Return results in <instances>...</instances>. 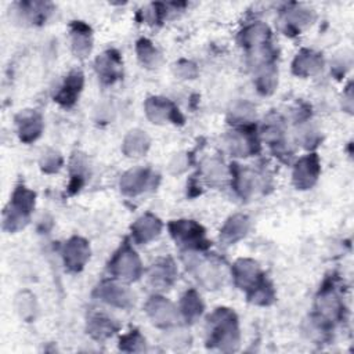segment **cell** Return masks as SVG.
<instances>
[{
	"instance_id": "52a82bcc",
	"label": "cell",
	"mask_w": 354,
	"mask_h": 354,
	"mask_svg": "<svg viewBox=\"0 0 354 354\" xmlns=\"http://www.w3.org/2000/svg\"><path fill=\"white\" fill-rule=\"evenodd\" d=\"M94 296L119 308H130L134 304L133 292L116 281H104L94 289Z\"/></svg>"
},
{
	"instance_id": "ffe728a7",
	"label": "cell",
	"mask_w": 354,
	"mask_h": 354,
	"mask_svg": "<svg viewBox=\"0 0 354 354\" xmlns=\"http://www.w3.org/2000/svg\"><path fill=\"white\" fill-rule=\"evenodd\" d=\"M160 231H162L160 220L151 213H147L138 217L131 225L133 241L140 245L153 241L160 234Z\"/></svg>"
},
{
	"instance_id": "d6986e66",
	"label": "cell",
	"mask_w": 354,
	"mask_h": 354,
	"mask_svg": "<svg viewBox=\"0 0 354 354\" xmlns=\"http://www.w3.org/2000/svg\"><path fill=\"white\" fill-rule=\"evenodd\" d=\"M84 76L80 71H72L66 75L62 86L59 87L58 93L54 95V101H57L61 106L69 108L72 106L76 100L79 98V94L83 88Z\"/></svg>"
},
{
	"instance_id": "5b68a950",
	"label": "cell",
	"mask_w": 354,
	"mask_h": 354,
	"mask_svg": "<svg viewBox=\"0 0 354 354\" xmlns=\"http://www.w3.org/2000/svg\"><path fill=\"white\" fill-rule=\"evenodd\" d=\"M317 319L322 322L325 326L332 321H336L343 314V301L340 295L333 286V282L329 285H324L317 296L315 301Z\"/></svg>"
},
{
	"instance_id": "44dd1931",
	"label": "cell",
	"mask_w": 354,
	"mask_h": 354,
	"mask_svg": "<svg viewBox=\"0 0 354 354\" xmlns=\"http://www.w3.org/2000/svg\"><path fill=\"white\" fill-rule=\"evenodd\" d=\"M177 277V270L170 259H162L152 264L148 271V281L156 289H167L173 285Z\"/></svg>"
},
{
	"instance_id": "4316f807",
	"label": "cell",
	"mask_w": 354,
	"mask_h": 354,
	"mask_svg": "<svg viewBox=\"0 0 354 354\" xmlns=\"http://www.w3.org/2000/svg\"><path fill=\"white\" fill-rule=\"evenodd\" d=\"M180 308H181V313H183L184 318L188 322H194L202 315L205 304H203L199 293L195 289H189L181 297Z\"/></svg>"
},
{
	"instance_id": "cb8c5ba5",
	"label": "cell",
	"mask_w": 354,
	"mask_h": 354,
	"mask_svg": "<svg viewBox=\"0 0 354 354\" xmlns=\"http://www.w3.org/2000/svg\"><path fill=\"white\" fill-rule=\"evenodd\" d=\"M314 18H315L314 11L306 7H296V8L288 10L282 19L286 35L300 33L304 28L313 24Z\"/></svg>"
},
{
	"instance_id": "30bf717a",
	"label": "cell",
	"mask_w": 354,
	"mask_h": 354,
	"mask_svg": "<svg viewBox=\"0 0 354 354\" xmlns=\"http://www.w3.org/2000/svg\"><path fill=\"white\" fill-rule=\"evenodd\" d=\"M145 313L151 321L160 328H170L178 319L177 308L163 296H152L145 304Z\"/></svg>"
},
{
	"instance_id": "836d02e7",
	"label": "cell",
	"mask_w": 354,
	"mask_h": 354,
	"mask_svg": "<svg viewBox=\"0 0 354 354\" xmlns=\"http://www.w3.org/2000/svg\"><path fill=\"white\" fill-rule=\"evenodd\" d=\"M62 166V156L57 151H47L40 159V167L44 173H55Z\"/></svg>"
},
{
	"instance_id": "e0dca14e",
	"label": "cell",
	"mask_w": 354,
	"mask_h": 354,
	"mask_svg": "<svg viewBox=\"0 0 354 354\" xmlns=\"http://www.w3.org/2000/svg\"><path fill=\"white\" fill-rule=\"evenodd\" d=\"M187 267L195 274V277L201 281L203 286L207 289H216L223 282V274L217 268L216 264L209 263L201 257L189 256L188 261L185 260Z\"/></svg>"
},
{
	"instance_id": "d590c367",
	"label": "cell",
	"mask_w": 354,
	"mask_h": 354,
	"mask_svg": "<svg viewBox=\"0 0 354 354\" xmlns=\"http://www.w3.org/2000/svg\"><path fill=\"white\" fill-rule=\"evenodd\" d=\"M205 174L213 183L223 181L225 177V169L223 167V163L217 160H210L207 165H205Z\"/></svg>"
},
{
	"instance_id": "7a4b0ae2",
	"label": "cell",
	"mask_w": 354,
	"mask_h": 354,
	"mask_svg": "<svg viewBox=\"0 0 354 354\" xmlns=\"http://www.w3.org/2000/svg\"><path fill=\"white\" fill-rule=\"evenodd\" d=\"M35 202L36 194L25 185H18L4 209L3 228L8 232H17L24 228L30 218Z\"/></svg>"
},
{
	"instance_id": "8fae6325",
	"label": "cell",
	"mask_w": 354,
	"mask_h": 354,
	"mask_svg": "<svg viewBox=\"0 0 354 354\" xmlns=\"http://www.w3.org/2000/svg\"><path fill=\"white\" fill-rule=\"evenodd\" d=\"M155 173L147 167H136L120 178V191L127 196H136L153 187Z\"/></svg>"
},
{
	"instance_id": "ba28073f",
	"label": "cell",
	"mask_w": 354,
	"mask_h": 354,
	"mask_svg": "<svg viewBox=\"0 0 354 354\" xmlns=\"http://www.w3.org/2000/svg\"><path fill=\"white\" fill-rule=\"evenodd\" d=\"M144 108L147 118L156 124H162L166 122L181 123L184 120L178 108L170 100L163 97H149L145 101Z\"/></svg>"
},
{
	"instance_id": "83f0119b",
	"label": "cell",
	"mask_w": 354,
	"mask_h": 354,
	"mask_svg": "<svg viewBox=\"0 0 354 354\" xmlns=\"http://www.w3.org/2000/svg\"><path fill=\"white\" fill-rule=\"evenodd\" d=\"M19 12L30 24H43L51 12V4L43 1H25L19 4Z\"/></svg>"
},
{
	"instance_id": "484cf974",
	"label": "cell",
	"mask_w": 354,
	"mask_h": 354,
	"mask_svg": "<svg viewBox=\"0 0 354 354\" xmlns=\"http://www.w3.org/2000/svg\"><path fill=\"white\" fill-rule=\"evenodd\" d=\"M149 137L142 130H130L122 144V151L129 158H140L147 153L149 148Z\"/></svg>"
},
{
	"instance_id": "7402d4cb",
	"label": "cell",
	"mask_w": 354,
	"mask_h": 354,
	"mask_svg": "<svg viewBox=\"0 0 354 354\" xmlns=\"http://www.w3.org/2000/svg\"><path fill=\"white\" fill-rule=\"evenodd\" d=\"M250 228V220L245 214L231 216L220 230V241L224 245H234L242 239Z\"/></svg>"
},
{
	"instance_id": "f1b7e54d",
	"label": "cell",
	"mask_w": 354,
	"mask_h": 354,
	"mask_svg": "<svg viewBox=\"0 0 354 354\" xmlns=\"http://www.w3.org/2000/svg\"><path fill=\"white\" fill-rule=\"evenodd\" d=\"M257 176L249 169H238L234 173V187L242 198H249L250 195H253V192L257 188Z\"/></svg>"
},
{
	"instance_id": "d6a6232c",
	"label": "cell",
	"mask_w": 354,
	"mask_h": 354,
	"mask_svg": "<svg viewBox=\"0 0 354 354\" xmlns=\"http://www.w3.org/2000/svg\"><path fill=\"white\" fill-rule=\"evenodd\" d=\"M231 118L234 120L232 123H236L239 126H248L253 122V119L256 118V113L250 105L241 104L231 111Z\"/></svg>"
},
{
	"instance_id": "2e32d148",
	"label": "cell",
	"mask_w": 354,
	"mask_h": 354,
	"mask_svg": "<svg viewBox=\"0 0 354 354\" xmlns=\"http://www.w3.org/2000/svg\"><path fill=\"white\" fill-rule=\"evenodd\" d=\"M248 126H239V129H236L228 134L227 142H228L230 152L234 156L245 158V156H249L259 151L257 140H256L253 131L248 129Z\"/></svg>"
},
{
	"instance_id": "277c9868",
	"label": "cell",
	"mask_w": 354,
	"mask_h": 354,
	"mask_svg": "<svg viewBox=\"0 0 354 354\" xmlns=\"http://www.w3.org/2000/svg\"><path fill=\"white\" fill-rule=\"evenodd\" d=\"M109 272L122 281H136L142 274V266L136 250L124 242L120 249L113 254L108 266Z\"/></svg>"
},
{
	"instance_id": "5bb4252c",
	"label": "cell",
	"mask_w": 354,
	"mask_h": 354,
	"mask_svg": "<svg viewBox=\"0 0 354 354\" xmlns=\"http://www.w3.org/2000/svg\"><path fill=\"white\" fill-rule=\"evenodd\" d=\"M95 72L104 84H112L122 77V58L116 50H106L95 59Z\"/></svg>"
},
{
	"instance_id": "3957f363",
	"label": "cell",
	"mask_w": 354,
	"mask_h": 354,
	"mask_svg": "<svg viewBox=\"0 0 354 354\" xmlns=\"http://www.w3.org/2000/svg\"><path fill=\"white\" fill-rule=\"evenodd\" d=\"M173 239L187 250H203L209 248L205 230L194 220H173L169 223Z\"/></svg>"
},
{
	"instance_id": "8992f818",
	"label": "cell",
	"mask_w": 354,
	"mask_h": 354,
	"mask_svg": "<svg viewBox=\"0 0 354 354\" xmlns=\"http://www.w3.org/2000/svg\"><path fill=\"white\" fill-rule=\"evenodd\" d=\"M231 272L235 285L239 289L245 290L246 295L252 293L254 289L267 282L259 264L252 259L236 260L231 268Z\"/></svg>"
},
{
	"instance_id": "f546056e",
	"label": "cell",
	"mask_w": 354,
	"mask_h": 354,
	"mask_svg": "<svg viewBox=\"0 0 354 354\" xmlns=\"http://www.w3.org/2000/svg\"><path fill=\"white\" fill-rule=\"evenodd\" d=\"M137 57L145 68H156L160 64V54L148 39H140L136 46Z\"/></svg>"
},
{
	"instance_id": "4dcf8cb0",
	"label": "cell",
	"mask_w": 354,
	"mask_h": 354,
	"mask_svg": "<svg viewBox=\"0 0 354 354\" xmlns=\"http://www.w3.org/2000/svg\"><path fill=\"white\" fill-rule=\"evenodd\" d=\"M15 307L17 311L19 313V315L26 319L30 321L35 317L36 313V300L35 296L30 292H21L17 297H15Z\"/></svg>"
},
{
	"instance_id": "ac0fdd59",
	"label": "cell",
	"mask_w": 354,
	"mask_h": 354,
	"mask_svg": "<svg viewBox=\"0 0 354 354\" xmlns=\"http://www.w3.org/2000/svg\"><path fill=\"white\" fill-rule=\"evenodd\" d=\"M324 68V58L319 53L310 50V48H301L293 62H292V71L296 76L308 77L314 76L318 72H321Z\"/></svg>"
},
{
	"instance_id": "d4e9b609",
	"label": "cell",
	"mask_w": 354,
	"mask_h": 354,
	"mask_svg": "<svg viewBox=\"0 0 354 354\" xmlns=\"http://www.w3.org/2000/svg\"><path fill=\"white\" fill-rule=\"evenodd\" d=\"M118 324L102 313H94L87 319V332L97 340H104L118 330Z\"/></svg>"
},
{
	"instance_id": "6da1fadb",
	"label": "cell",
	"mask_w": 354,
	"mask_h": 354,
	"mask_svg": "<svg viewBox=\"0 0 354 354\" xmlns=\"http://www.w3.org/2000/svg\"><path fill=\"white\" fill-rule=\"evenodd\" d=\"M207 346L221 351H234L239 344V325L236 314L227 307L216 308L206 322Z\"/></svg>"
},
{
	"instance_id": "4fadbf2b",
	"label": "cell",
	"mask_w": 354,
	"mask_h": 354,
	"mask_svg": "<svg viewBox=\"0 0 354 354\" xmlns=\"http://www.w3.org/2000/svg\"><path fill=\"white\" fill-rule=\"evenodd\" d=\"M263 136L264 140L271 147V149L278 156H282L289 152L285 138V123L278 113H270L267 116L263 126Z\"/></svg>"
},
{
	"instance_id": "603a6c76",
	"label": "cell",
	"mask_w": 354,
	"mask_h": 354,
	"mask_svg": "<svg viewBox=\"0 0 354 354\" xmlns=\"http://www.w3.org/2000/svg\"><path fill=\"white\" fill-rule=\"evenodd\" d=\"M71 40L72 50L79 58H86L93 47V33L88 25L82 21L71 24Z\"/></svg>"
},
{
	"instance_id": "9a60e30c",
	"label": "cell",
	"mask_w": 354,
	"mask_h": 354,
	"mask_svg": "<svg viewBox=\"0 0 354 354\" xmlns=\"http://www.w3.org/2000/svg\"><path fill=\"white\" fill-rule=\"evenodd\" d=\"M15 122H17L18 137L22 142H26V144L36 141L40 137L44 126L41 115L32 109H26L18 113L15 118Z\"/></svg>"
},
{
	"instance_id": "1f68e13d",
	"label": "cell",
	"mask_w": 354,
	"mask_h": 354,
	"mask_svg": "<svg viewBox=\"0 0 354 354\" xmlns=\"http://www.w3.org/2000/svg\"><path fill=\"white\" fill-rule=\"evenodd\" d=\"M119 348L129 353H137L145 350V339L138 330H131L120 339Z\"/></svg>"
},
{
	"instance_id": "7c38bea8",
	"label": "cell",
	"mask_w": 354,
	"mask_h": 354,
	"mask_svg": "<svg viewBox=\"0 0 354 354\" xmlns=\"http://www.w3.org/2000/svg\"><path fill=\"white\" fill-rule=\"evenodd\" d=\"M64 264L69 271L79 272L90 259V246L82 236H72L62 248Z\"/></svg>"
},
{
	"instance_id": "9c48e42d",
	"label": "cell",
	"mask_w": 354,
	"mask_h": 354,
	"mask_svg": "<svg viewBox=\"0 0 354 354\" xmlns=\"http://www.w3.org/2000/svg\"><path fill=\"white\" fill-rule=\"evenodd\" d=\"M321 173V163L317 153H308L300 158L292 173L293 184L297 189H310L318 180Z\"/></svg>"
},
{
	"instance_id": "e575fe53",
	"label": "cell",
	"mask_w": 354,
	"mask_h": 354,
	"mask_svg": "<svg viewBox=\"0 0 354 354\" xmlns=\"http://www.w3.org/2000/svg\"><path fill=\"white\" fill-rule=\"evenodd\" d=\"M174 75L180 79H194L198 75V68L191 61L181 59L174 65Z\"/></svg>"
}]
</instances>
